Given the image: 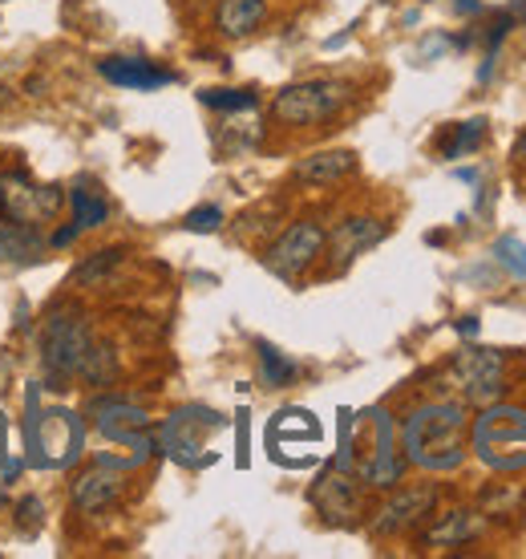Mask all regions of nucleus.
<instances>
[{"label":"nucleus","mask_w":526,"mask_h":559,"mask_svg":"<svg viewBox=\"0 0 526 559\" xmlns=\"http://www.w3.org/2000/svg\"><path fill=\"white\" fill-rule=\"evenodd\" d=\"M466 406L462 402H426L417 406L402 426V454L405 462H414L421 471L445 475L457 471L466 459Z\"/></svg>","instance_id":"f257e3e1"},{"label":"nucleus","mask_w":526,"mask_h":559,"mask_svg":"<svg viewBox=\"0 0 526 559\" xmlns=\"http://www.w3.org/2000/svg\"><path fill=\"white\" fill-rule=\"evenodd\" d=\"M474 454L490 471H526V409L523 406H502L490 402L470 426Z\"/></svg>","instance_id":"f03ea898"},{"label":"nucleus","mask_w":526,"mask_h":559,"mask_svg":"<svg viewBox=\"0 0 526 559\" xmlns=\"http://www.w3.org/2000/svg\"><path fill=\"white\" fill-rule=\"evenodd\" d=\"M352 98V90L345 82H296L288 90H279L272 102V114L288 127H316L328 122L333 114H340Z\"/></svg>","instance_id":"7ed1b4c3"},{"label":"nucleus","mask_w":526,"mask_h":559,"mask_svg":"<svg viewBox=\"0 0 526 559\" xmlns=\"http://www.w3.org/2000/svg\"><path fill=\"white\" fill-rule=\"evenodd\" d=\"M65 195L61 187H41L28 170H4L0 175V215L16 224H53Z\"/></svg>","instance_id":"20e7f679"},{"label":"nucleus","mask_w":526,"mask_h":559,"mask_svg":"<svg viewBox=\"0 0 526 559\" xmlns=\"http://www.w3.org/2000/svg\"><path fill=\"white\" fill-rule=\"evenodd\" d=\"M89 324L82 312H57L49 329H45V373L57 390L82 373V361L89 353Z\"/></svg>","instance_id":"39448f33"},{"label":"nucleus","mask_w":526,"mask_h":559,"mask_svg":"<svg viewBox=\"0 0 526 559\" xmlns=\"http://www.w3.org/2000/svg\"><path fill=\"white\" fill-rule=\"evenodd\" d=\"M215 430H223V418L215 409H203V406L179 409L163 426V450L175 462H182V466H203V462L215 459V454H207V433Z\"/></svg>","instance_id":"423d86ee"},{"label":"nucleus","mask_w":526,"mask_h":559,"mask_svg":"<svg viewBox=\"0 0 526 559\" xmlns=\"http://www.w3.org/2000/svg\"><path fill=\"white\" fill-rule=\"evenodd\" d=\"M450 381L474 406H490L502 397V353L499 349H462L450 365Z\"/></svg>","instance_id":"0eeeda50"},{"label":"nucleus","mask_w":526,"mask_h":559,"mask_svg":"<svg viewBox=\"0 0 526 559\" xmlns=\"http://www.w3.org/2000/svg\"><path fill=\"white\" fill-rule=\"evenodd\" d=\"M324 227L316 224V219H300V224H291L284 236L267 248V255H263V264L272 267L279 280H296L304 276L308 267L316 264V255L324 252Z\"/></svg>","instance_id":"6e6552de"},{"label":"nucleus","mask_w":526,"mask_h":559,"mask_svg":"<svg viewBox=\"0 0 526 559\" xmlns=\"http://www.w3.org/2000/svg\"><path fill=\"white\" fill-rule=\"evenodd\" d=\"M369 426H373V450H369L364 462H357L352 475H360L364 487H397L405 475V454L397 447V426H393V418H388L385 409H373Z\"/></svg>","instance_id":"1a4fd4ad"},{"label":"nucleus","mask_w":526,"mask_h":559,"mask_svg":"<svg viewBox=\"0 0 526 559\" xmlns=\"http://www.w3.org/2000/svg\"><path fill=\"white\" fill-rule=\"evenodd\" d=\"M89 414H94L97 430L106 433L110 442H122V447H134V454H151V438H142V430H151V418H146V409L130 406V402H122V397H97L94 406H89Z\"/></svg>","instance_id":"9d476101"},{"label":"nucleus","mask_w":526,"mask_h":559,"mask_svg":"<svg viewBox=\"0 0 526 559\" xmlns=\"http://www.w3.org/2000/svg\"><path fill=\"white\" fill-rule=\"evenodd\" d=\"M118 499H122V471L110 466V462H97V466H89V471L73 478V507L82 515H101Z\"/></svg>","instance_id":"9b49d317"},{"label":"nucleus","mask_w":526,"mask_h":559,"mask_svg":"<svg viewBox=\"0 0 526 559\" xmlns=\"http://www.w3.org/2000/svg\"><path fill=\"white\" fill-rule=\"evenodd\" d=\"M312 503H316V511L328 519V523H352L360 511V490H357L352 471H340V466L328 471V475L312 487Z\"/></svg>","instance_id":"f8f14e48"},{"label":"nucleus","mask_w":526,"mask_h":559,"mask_svg":"<svg viewBox=\"0 0 526 559\" xmlns=\"http://www.w3.org/2000/svg\"><path fill=\"white\" fill-rule=\"evenodd\" d=\"M381 239H385V224H376V219H369V215H352V219H345V224L336 227L324 243H328L333 267L336 272H345L357 255H364L369 248H376Z\"/></svg>","instance_id":"ddd939ff"},{"label":"nucleus","mask_w":526,"mask_h":559,"mask_svg":"<svg viewBox=\"0 0 526 559\" xmlns=\"http://www.w3.org/2000/svg\"><path fill=\"white\" fill-rule=\"evenodd\" d=\"M97 73L122 90H163L175 82V73L158 70L146 57H106V61H97Z\"/></svg>","instance_id":"4468645a"},{"label":"nucleus","mask_w":526,"mask_h":559,"mask_svg":"<svg viewBox=\"0 0 526 559\" xmlns=\"http://www.w3.org/2000/svg\"><path fill=\"white\" fill-rule=\"evenodd\" d=\"M320 442V421L308 409H279L272 426H267V447L272 459H279L291 447H316Z\"/></svg>","instance_id":"2eb2a0df"},{"label":"nucleus","mask_w":526,"mask_h":559,"mask_svg":"<svg viewBox=\"0 0 526 559\" xmlns=\"http://www.w3.org/2000/svg\"><path fill=\"white\" fill-rule=\"evenodd\" d=\"M438 503V490L433 487H414V490H402V495H393L385 503V511H381V519L373 523L376 535H393L402 532V527H409V523H417L421 515H430V507Z\"/></svg>","instance_id":"dca6fc26"},{"label":"nucleus","mask_w":526,"mask_h":559,"mask_svg":"<svg viewBox=\"0 0 526 559\" xmlns=\"http://www.w3.org/2000/svg\"><path fill=\"white\" fill-rule=\"evenodd\" d=\"M45 252L41 227L33 224H16V219H4L0 215V264H28Z\"/></svg>","instance_id":"f3484780"},{"label":"nucleus","mask_w":526,"mask_h":559,"mask_svg":"<svg viewBox=\"0 0 526 559\" xmlns=\"http://www.w3.org/2000/svg\"><path fill=\"white\" fill-rule=\"evenodd\" d=\"M267 21V0H219L215 28L223 37H248Z\"/></svg>","instance_id":"a211bd4d"},{"label":"nucleus","mask_w":526,"mask_h":559,"mask_svg":"<svg viewBox=\"0 0 526 559\" xmlns=\"http://www.w3.org/2000/svg\"><path fill=\"white\" fill-rule=\"evenodd\" d=\"M352 170H357V154L352 151H320L296 167V179L312 182V187H328V182H340Z\"/></svg>","instance_id":"6ab92c4d"},{"label":"nucleus","mask_w":526,"mask_h":559,"mask_svg":"<svg viewBox=\"0 0 526 559\" xmlns=\"http://www.w3.org/2000/svg\"><path fill=\"white\" fill-rule=\"evenodd\" d=\"M482 532V519L470 515V511H454V515H445L430 535H426V544L433 547H462L470 544L474 535Z\"/></svg>","instance_id":"aec40b11"},{"label":"nucleus","mask_w":526,"mask_h":559,"mask_svg":"<svg viewBox=\"0 0 526 559\" xmlns=\"http://www.w3.org/2000/svg\"><path fill=\"white\" fill-rule=\"evenodd\" d=\"M70 203H73V224L77 227H101L106 215H110V203L97 195V191H89V187H73Z\"/></svg>","instance_id":"412c9836"},{"label":"nucleus","mask_w":526,"mask_h":559,"mask_svg":"<svg viewBox=\"0 0 526 559\" xmlns=\"http://www.w3.org/2000/svg\"><path fill=\"white\" fill-rule=\"evenodd\" d=\"M260 381L267 390H284L288 381H296V365L288 357H279L267 341H260Z\"/></svg>","instance_id":"4be33fe9"},{"label":"nucleus","mask_w":526,"mask_h":559,"mask_svg":"<svg viewBox=\"0 0 526 559\" xmlns=\"http://www.w3.org/2000/svg\"><path fill=\"white\" fill-rule=\"evenodd\" d=\"M199 98H203V106L223 110V114L255 110V106H260V94H255V90H203Z\"/></svg>","instance_id":"5701e85b"},{"label":"nucleus","mask_w":526,"mask_h":559,"mask_svg":"<svg viewBox=\"0 0 526 559\" xmlns=\"http://www.w3.org/2000/svg\"><path fill=\"white\" fill-rule=\"evenodd\" d=\"M494 260H499L514 280H526V243L518 236H502L494 243Z\"/></svg>","instance_id":"b1692460"},{"label":"nucleus","mask_w":526,"mask_h":559,"mask_svg":"<svg viewBox=\"0 0 526 559\" xmlns=\"http://www.w3.org/2000/svg\"><path fill=\"white\" fill-rule=\"evenodd\" d=\"M482 139H486V122H462L457 127V134L450 142H445L442 151H445V158H462V154H470V151H478L482 146Z\"/></svg>","instance_id":"393cba45"},{"label":"nucleus","mask_w":526,"mask_h":559,"mask_svg":"<svg viewBox=\"0 0 526 559\" xmlns=\"http://www.w3.org/2000/svg\"><path fill=\"white\" fill-rule=\"evenodd\" d=\"M82 378L94 381V385H106L113 378V353L106 345H89V353H85L82 361Z\"/></svg>","instance_id":"a878e982"},{"label":"nucleus","mask_w":526,"mask_h":559,"mask_svg":"<svg viewBox=\"0 0 526 559\" xmlns=\"http://www.w3.org/2000/svg\"><path fill=\"white\" fill-rule=\"evenodd\" d=\"M182 227H187V231H194V236H211V231H219V227H223V211L215 207V203H207V207H194V211H187Z\"/></svg>","instance_id":"bb28decb"},{"label":"nucleus","mask_w":526,"mask_h":559,"mask_svg":"<svg viewBox=\"0 0 526 559\" xmlns=\"http://www.w3.org/2000/svg\"><path fill=\"white\" fill-rule=\"evenodd\" d=\"M16 511H21V532L37 535V527H41V499H37V495H25V499L16 503Z\"/></svg>","instance_id":"cd10ccee"},{"label":"nucleus","mask_w":526,"mask_h":559,"mask_svg":"<svg viewBox=\"0 0 526 559\" xmlns=\"http://www.w3.org/2000/svg\"><path fill=\"white\" fill-rule=\"evenodd\" d=\"M118 255H122V252H97L94 260H89V264L77 272V280H97L101 272H110V267L118 264Z\"/></svg>","instance_id":"c85d7f7f"},{"label":"nucleus","mask_w":526,"mask_h":559,"mask_svg":"<svg viewBox=\"0 0 526 559\" xmlns=\"http://www.w3.org/2000/svg\"><path fill=\"white\" fill-rule=\"evenodd\" d=\"M239 466H248V414H239Z\"/></svg>","instance_id":"c756f323"},{"label":"nucleus","mask_w":526,"mask_h":559,"mask_svg":"<svg viewBox=\"0 0 526 559\" xmlns=\"http://www.w3.org/2000/svg\"><path fill=\"white\" fill-rule=\"evenodd\" d=\"M454 13H457V16H474V13H482V0H454Z\"/></svg>","instance_id":"7c9ffc66"},{"label":"nucleus","mask_w":526,"mask_h":559,"mask_svg":"<svg viewBox=\"0 0 526 559\" xmlns=\"http://www.w3.org/2000/svg\"><path fill=\"white\" fill-rule=\"evenodd\" d=\"M457 333H466V336H474V333H478V321H474V317H466V321L457 324Z\"/></svg>","instance_id":"2f4dec72"},{"label":"nucleus","mask_w":526,"mask_h":559,"mask_svg":"<svg viewBox=\"0 0 526 559\" xmlns=\"http://www.w3.org/2000/svg\"><path fill=\"white\" fill-rule=\"evenodd\" d=\"M13 90H9V85H0V110H4V106H13Z\"/></svg>","instance_id":"473e14b6"},{"label":"nucleus","mask_w":526,"mask_h":559,"mask_svg":"<svg viewBox=\"0 0 526 559\" xmlns=\"http://www.w3.org/2000/svg\"><path fill=\"white\" fill-rule=\"evenodd\" d=\"M514 158H526V134L518 142H514Z\"/></svg>","instance_id":"72a5a7b5"},{"label":"nucleus","mask_w":526,"mask_h":559,"mask_svg":"<svg viewBox=\"0 0 526 559\" xmlns=\"http://www.w3.org/2000/svg\"><path fill=\"white\" fill-rule=\"evenodd\" d=\"M4 4H9V0H0V9H4Z\"/></svg>","instance_id":"f704fd0d"}]
</instances>
